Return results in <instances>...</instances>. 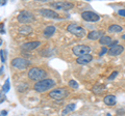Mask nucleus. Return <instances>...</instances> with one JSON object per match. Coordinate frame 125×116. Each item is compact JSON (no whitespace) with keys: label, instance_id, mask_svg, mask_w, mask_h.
I'll use <instances>...</instances> for the list:
<instances>
[{"label":"nucleus","instance_id":"obj_1","mask_svg":"<svg viewBox=\"0 0 125 116\" xmlns=\"http://www.w3.org/2000/svg\"><path fill=\"white\" fill-rule=\"evenodd\" d=\"M55 85V82L52 79H44L42 81H39V82H36V84L33 85V89L37 92H45L47 90L51 89L52 87H54Z\"/></svg>","mask_w":125,"mask_h":116},{"label":"nucleus","instance_id":"obj_2","mask_svg":"<svg viewBox=\"0 0 125 116\" xmlns=\"http://www.w3.org/2000/svg\"><path fill=\"white\" fill-rule=\"evenodd\" d=\"M46 76H47L46 71L40 67H32L28 72V78L32 81H36V82L46 79Z\"/></svg>","mask_w":125,"mask_h":116},{"label":"nucleus","instance_id":"obj_3","mask_svg":"<svg viewBox=\"0 0 125 116\" xmlns=\"http://www.w3.org/2000/svg\"><path fill=\"white\" fill-rule=\"evenodd\" d=\"M68 90L66 88H56L49 92V96L54 100H62L67 98Z\"/></svg>","mask_w":125,"mask_h":116},{"label":"nucleus","instance_id":"obj_4","mask_svg":"<svg viewBox=\"0 0 125 116\" xmlns=\"http://www.w3.org/2000/svg\"><path fill=\"white\" fill-rule=\"evenodd\" d=\"M18 21L20 23H23V24H28V23H31L34 21V16L28 10H22L20 14L18 15Z\"/></svg>","mask_w":125,"mask_h":116},{"label":"nucleus","instance_id":"obj_5","mask_svg":"<svg viewBox=\"0 0 125 116\" xmlns=\"http://www.w3.org/2000/svg\"><path fill=\"white\" fill-rule=\"evenodd\" d=\"M67 30L69 32H71L72 34H74L75 36H78V37H83L85 35L84 29L81 26L77 25V24H69L67 26Z\"/></svg>","mask_w":125,"mask_h":116},{"label":"nucleus","instance_id":"obj_6","mask_svg":"<svg viewBox=\"0 0 125 116\" xmlns=\"http://www.w3.org/2000/svg\"><path fill=\"white\" fill-rule=\"evenodd\" d=\"M29 64H30V61L23 57H17L11 61V65L17 69H25Z\"/></svg>","mask_w":125,"mask_h":116},{"label":"nucleus","instance_id":"obj_7","mask_svg":"<svg viewBox=\"0 0 125 116\" xmlns=\"http://www.w3.org/2000/svg\"><path fill=\"white\" fill-rule=\"evenodd\" d=\"M72 51H73V53L75 54V55H77L78 57H79V56L89 54L90 51H91V48H90L89 46H87V45H76V46H74L73 47Z\"/></svg>","mask_w":125,"mask_h":116},{"label":"nucleus","instance_id":"obj_8","mask_svg":"<svg viewBox=\"0 0 125 116\" xmlns=\"http://www.w3.org/2000/svg\"><path fill=\"white\" fill-rule=\"evenodd\" d=\"M51 6L54 9H58V10H69L73 7V4L71 2L68 1H56V2H52Z\"/></svg>","mask_w":125,"mask_h":116},{"label":"nucleus","instance_id":"obj_9","mask_svg":"<svg viewBox=\"0 0 125 116\" xmlns=\"http://www.w3.org/2000/svg\"><path fill=\"white\" fill-rule=\"evenodd\" d=\"M81 18L84 21H88V22H96L100 19L99 15H97L96 13H93V11H83L81 13Z\"/></svg>","mask_w":125,"mask_h":116},{"label":"nucleus","instance_id":"obj_10","mask_svg":"<svg viewBox=\"0 0 125 116\" xmlns=\"http://www.w3.org/2000/svg\"><path fill=\"white\" fill-rule=\"evenodd\" d=\"M40 14L43 17L48 18V19H60V15H58L56 11L52 10V9L42 8V9H40Z\"/></svg>","mask_w":125,"mask_h":116},{"label":"nucleus","instance_id":"obj_11","mask_svg":"<svg viewBox=\"0 0 125 116\" xmlns=\"http://www.w3.org/2000/svg\"><path fill=\"white\" fill-rule=\"evenodd\" d=\"M41 45V42L39 41H28V42H25L24 45L21 46V48L25 51H32L36 48H38L39 46Z\"/></svg>","mask_w":125,"mask_h":116},{"label":"nucleus","instance_id":"obj_12","mask_svg":"<svg viewBox=\"0 0 125 116\" xmlns=\"http://www.w3.org/2000/svg\"><path fill=\"white\" fill-rule=\"evenodd\" d=\"M123 51H124V48L122 46L117 45V46H114V47H112L108 50V54L111 56H117V55H120Z\"/></svg>","mask_w":125,"mask_h":116},{"label":"nucleus","instance_id":"obj_13","mask_svg":"<svg viewBox=\"0 0 125 116\" xmlns=\"http://www.w3.org/2000/svg\"><path fill=\"white\" fill-rule=\"evenodd\" d=\"M93 60V57L92 55H90V54H87V55H83V56H79L76 59V62L78 64H88L90 63L91 61Z\"/></svg>","mask_w":125,"mask_h":116},{"label":"nucleus","instance_id":"obj_14","mask_svg":"<svg viewBox=\"0 0 125 116\" xmlns=\"http://www.w3.org/2000/svg\"><path fill=\"white\" fill-rule=\"evenodd\" d=\"M103 36V32L100 31V30H94V31H91L88 33V38L89 40H92V41H96V40H99Z\"/></svg>","mask_w":125,"mask_h":116},{"label":"nucleus","instance_id":"obj_15","mask_svg":"<svg viewBox=\"0 0 125 116\" xmlns=\"http://www.w3.org/2000/svg\"><path fill=\"white\" fill-rule=\"evenodd\" d=\"M103 100H104V104H105V105H107V106H114V105H116V103H117L116 96L112 95V94L106 95Z\"/></svg>","mask_w":125,"mask_h":116},{"label":"nucleus","instance_id":"obj_16","mask_svg":"<svg viewBox=\"0 0 125 116\" xmlns=\"http://www.w3.org/2000/svg\"><path fill=\"white\" fill-rule=\"evenodd\" d=\"M54 32H55V26L49 25V26H47L44 30V36L45 37H51L54 34Z\"/></svg>","mask_w":125,"mask_h":116},{"label":"nucleus","instance_id":"obj_17","mask_svg":"<svg viewBox=\"0 0 125 116\" xmlns=\"http://www.w3.org/2000/svg\"><path fill=\"white\" fill-rule=\"evenodd\" d=\"M75 108H76V104H74V103H72V104H68V105L65 107V109L62 111V116H65V115L69 114L70 112H72V111L75 110Z\"/></svg>","mask_w":125,"mask_h":116},{"label":"nucleus","instance_id":"obj_18","mask_svg":"<svg viewBox=\"0 0 125 116\" xmlns=\"http://www.w3.org/2000/svg\"><path fill=\"white\" fill-rule=\"evenodd\" d=\"M104 89H105V85H103V84H96L95 86H93L92 91L94 92V93H101Z\"/></svg>","mask_w":125,"mask_h":116},{"label":"nucleus","instance_id":"obj_19","mask_svg":"<svg viewBox=\"0 0 125 116\" xmlns=\"http://www.w3.org/2000/svg\"><path fill=\"white\" fill-rule=\"evenodd\" d=\"M99 42L102 46H111L112 44V38L109 36H106V35H103L102 37L99 40Z\"/></svg>","mask_w":125,"mask_h":116},{"label":"nucleus","instance_id":"obj_20","mask_svg":"<svg viewBox=\"0 0 125 116\" xmlns=\"http://www.w3.org/2000/svg\"><path fill=\"white\" fill-rule=\"evenodd\" d=\"M122 27L120 25H117V24H113L108 27V31L109 32H121L122 31Z\"/></svg>","mask_w":125,"mask_h":116},{"label":"nucleus","instance_id":"obj_21","mask_svg":"<svg viewBox=\"0 0 125 116\" xmlns=\"http://www.w3.org/2000/svg\"><path fill=\"white\" fill-rule=\"evenodd\" d=\"M19 31H20V33L21 34H28V33H30V31H31V28L29 26H24L23 27V28H21L20 30H19Z\"/></svg>","mask_w":125,"mask_h":116},{"label":"nucleus","instance_id":"obj_22","mask_svg":"<svg viewBox=\"0 0 125 116\" xmlns=\"http://www.w3.org/2000/svg\"><path fill=\"white\" fill-rule=\"evenodd\" d=\"M10 79H6L4 85H3V88H2L3 92H7V91H9L10 90Z\"/></svg>","mask_w":125,"mask_h":116},{"label":"nucleus","instance_id":"obj_23","mask_svg":"<svg viewBox=\"0 0 125 116\" xmlns=\"http://www.w3.org/2000/svg\"><path fill=\"white\" fill-rule=\"evenodd\" d=\"M69 85L72 88H74V89H77V88H78V84H77L76 81H74V80H70L69 81Z\"/></svg>","mask_w":125,"mask_h":116},{"label":"nucleus","instance_id":"obj_24","mask_svg":"<svg viewBox=\"0 0 125 116\" xmlns=\"http://www.w3.org/2000/svg\"><path fill=\"white\" fill-rule=\"evenodd\" d=\"M0 55H1V61L2 62H5L6 61V53H5L4 50H1V51H0Z\"/></svg>","mask_w":125,"mask_h":116},{"label":"nucleus","instance_id":"obj_25","mask_svg":"<svg viewBox=\"0 0 125 116\" xmlns=\"http://www.w3.org/2000/svg\"><path fill=\"white\" fill-rule=\"evenodd\" d=\"M117 75H118V72H114L111 76L108 77V80H113V79H115L116 77H117Z\"/></svg>","mask_w":125,"mask_h":116},{"label":"nucleus","instance_id":"obj_26","mask_svg":"<svg viewBox=\"0 0 125 116\" xmlns=\"http://www.w3.org/2000/svg\"><path fill=\"white\" fill-rule=\"evenodd\" d=\"M105 53H108V50L104 47V48H102V50H101V52H100V56H102L103 54H105Z\"/></svg>","mask_w":125,"mask_h":116},{"label":"nucleus","instance_id":"obj_27","mask_svg":"<svg viewBox=\"0 0 125 116\" xmlns=\"http://www.w3.org/2000/svg\"><path fill=\"white\" fill-rule=\"evenodd\" d=\"M118 14L120 15V16L125 17V9H120V10H118Z\"/></svg>","mask_w":125,"mask_h":116},{"label":"nucleus","instance_id":"obj_28","mask_svg":"<svg viewBox=\"0 0 125 116\" xmlns=\"http://www.w3.org/2000/svg\"><path fill=\"white\" fill-rule=\"evenodd\" d=\"M6 114H7V112H6V111H2V112H1V115H2V116H5Z\"/></svg>","mask_w":125,"mask_h":116},{"label":"nucleus","instance_id":"obj_29","mask_svg":"<svg viewBox=\"0 0 125 116\" xmlns=\"http://www.w3.org/2000/svg\"><path fill=\"white\" fill-rule=\"evenodd\" d=\"M4 33V30H3V25H1V34Z\"/></svg>","mask_w":125,"mask_h":116},{"label":"nucleus","instance_id":"obj_30","mask_svg":"<svg viewBox=\"0 0 125 116\" xmlns=\"http://www.w3.org/2000/svg\"><path fill=\"white\" fill-rule=\"evenodd\" d=\"M5 4H6V2H5V1H4V2L2 1V2H1V5H5Z\"/></svg>","mask_w":125,"mask_h":116},{"label":"nucleus","instance_id":"obj_31","mask_svg":"<svg viewBox=\"0 0 125 116\" xmlns=\"http://www.w3.org/2000/svg\"><path fill=\"white\" fill-rule=\"evenodd\" d=\"M106 116H112V115H111V114H109V113H108V114H107V115H106Z\"/></svg>","mask_w":125,"mask_h":116},{"label":"nucleus","instance_id":"obj_32","mask_svg":"<svg viewBox=\"0 0 125 116\" xmlns=\"http://www.w3.org/2000/svg\"><path fill=\"white\" fill-rule=\"evenodd\" d=\"M122 38H124V40H125V35H123V36H122Z\"/></svg>","mask_w":125,"mask_h":116}]
</instances>
